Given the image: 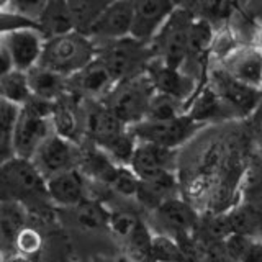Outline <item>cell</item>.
Wrapping results in <instances>:
<instances>
[{
  "mask_svg": "<svg viewBox=\"0 0 262 262\" xmlns=\"http://www.w3.org/2000/svg\"><path fill=\"white\" fill-rule=\"evenodd\" d=\"M126 128L128 126L123 125L103 102H90L89 110L84 115V135L94 146L102 147Z\"/></svg>",
  "mask_w": 262,
  "mask_h": 262,
  "instance_id": "obj_18",
  "label": "cell"
},
{
  "mask_svg": "<svg viewBox=\"0 0 262 262\" xmlns=\"http://www.w3.org/2000/svg\"><path fill=\"white\" fill-rule=\"evenodd\" d=\"M154 218L161 228L159 234L174 237L180 244L195 239L196 228L200 223L196 211L187 202L177 199V196L159 205L154 210Z\"/></svg>",
  "mask_w": 262,
  "mask_h": 262,
  "instance_id": "obj_9",
  "label": "cell"
},
{
  "mask_svg": "<svg viewBox=\"0 0 262 262\" xmlns=\"http://www.w3.org/2000/svg\"><path fill=\"white\" fill-rule=\"evenodd\" d=\"M239 262H262V239H254Z\"/></svg>",
  "mask_w": 262,
  "mask_h": 262,
  "instance_id": "obj_35",
  "label": "cell"
},
{
  "mask_svg": "<svg viewBox=\"0 0 262 262\" xmlns=\"http://www.w3.org/2000/svg\"><path fill=\"white\" fill-rule=\"evenodd\" d=\"M139 223H141V220H139V216L135 211H128V210L110 211L108 228L118 237H121V239H125V241L133 234V231L139 226Z\"/></svg>",
  "mask_w": 262,
  "mask_h": 262,
  "instance_id": "obj_33",
  "label": "cell"
},
{
  "mask_svg": "<svg viewBox=\"0 0 262 262\" xmlns=\"http://www.w3.org/2000/svg\"><path fill=\"white\" fill-rule=\"evenodd\" d=\"M98 56L95 41L82 33L72 31L68 35L46 39L45 51L39 66L53 71L59 76L71 79Z\"/></svg>",
  "mask_w": 262,
  "mask_h": 262,
  "instance_id": "obj_1",
  "label": "cell"
},
{
  "mask_svg": "<svg viewBox=\"0 0 262 262\" xmlns=\"http://www.w3.org/2000/svg\"><path fill=\"white\" fill-rule=\"evenodd\" d=\"M80 151V144H76L53 133L39 146V149L33 156L31 161L43 174V177L49 179L56 174H61V172L79 167Z\"/></svg>",
  "mask_w": 262,
  "mask_h": 262,
  "instance_id": "obj_10",
  "label": "cell"
},
{
  "mask_svg": "<svg viewBox=\"0 0 262 262\" xmlns=\"http://www.w3.org/2000/svg\"><path fill=\"white\" fill-rule=\"evenodd\" d=\"M195 21L193 13L187 5H177L169 20L159 31V35L151 43L156 59H159L169 68L184 69L187 62L188 35Z\"/></svg>",
  "mask_w": 262,
  "mask_h": 262,
  "instance_id": "obj_4",
  "label": "cell"
},
{
  "mask_svg": "<svg viewBox=\"0 0 262 262\" xmlns=\"http://www.w3.org/2000/svg\"><path fill=\"white\" fill-rule=\"evenodd\" d=\"M0 90H2L4 102L18 106H25L33 97L27 72L21 71H12L2 76V79H0Z\"/></svg>",
  "mask_w": 262,
  "mask_h": 262,
  "instance_id": "obj_28",
  "label": "cell"
},
{
  "mask_svg": "<svg viewBox=\"0 0 262 262\" xmlns=\"http://www.w3.org/2000/svg\"><path fill=\"white\" fill-rule=\"evenodd\" d=\"M74 213H76V221L82 228L97 229L100 226H108L110 211L105 210L98 202L87 199L77 208H74Z\"/></svg>",
  "mask_w": 262,
  "mask_h": 262,
  "instance_id": "obj_31",
  "label": "cell"
},
{
  "mask_svg": "<svg viewBox=\"0 0 262 262\" xmlns=\"http://www.w3.org/2000/svg\"><path fill=\"white\" fill-rule=\"evenodd\" d=\"M185 113L187 110L184 108L182 102H179L176 98L167 97V95L156 94L151 100L146 120H169V118H176Z\"/></svg>",
  "mask_w": 262,
  "mask_h": 262,
  "instance_id": "obj_32",
  "label": "cell"
},
{
  "mask_svg": "<svg viewBox=\"0 0 262 262\" xmlns=\"http://www.w3.org/2000/svg\"><path fill=\"white\" fill-rule=\"evenodd\" d=\"M49 202L57 208L74 210L87 200L85 176L79 167L69 169L61 174L46 179Z\"/></svg>",
  "mask_w": 262,
  "mask_h": 262,
  "instance_id": "obj_16",
  "label": "cell"
},
{
  "mask_svg": "<svg viewBox=\"0 0 262 262\" xmlns=\"http://www.w3.org/2000/svg\"><path fill=\"white\" fill-rule=\"evenodd\" d=\"M72 15L74 30L82 35H90L94 25L100 18V15L108 5V2H98V0H74L68 2Z\"/></svg>",
  "mask_w": 262,
  "mask_h": 262,
  "instance_id": "obj_27",
  "label": "cell"
},
{
  "mask_svg": "<svg viewBox=\"0 0 262 262\" xmlns=\"http://www.w3.org/2000/svg\"><path fill=\"white\" fill-rule=\"evenodd\" d=\"M54 133L51 117L41 113L30 105L21 106L20 118L13 136V154L15 158L33 159L39 146Z\"/></svg>",
  "mask_w": 262,
  "mask_h": 262,
  "instance_id": "obj_8",
  "label": "cell"
},
{
  "mask_svg": "<svg viewBox=\"0 0 262 262\" xmlns=\"http://www.w3.org/2000/svg\"><path fill=\"white\" fill-rule=\"evenodd\" d=\"M27 76L33 97L41 98V100L54 103L69 94V80L43 66L33 68L27 72Z\"/></svg>",
  "mask_w": 262,
  "mask_h": 262,
  "instance_id": "obj_21",
  "label": "cell"
},
{
  "mask_svg": "<svg viewBox=\"0 0 262 262\" xmlns=\"http://www.w3.org/2000/svg\"><path fill=\"white\" fill-rule=\"evenodd\" d=\"M233 234H241L251 239H262V208L251 203H243L228 211Z\"/></svg>",
  "mask_w": 262,
  "mask_h": 262,
  "instance_id": "obj_24",
  "label": "cell"
},
{
  "mask_svg": "<svg viewBox=\"0 0 262 262\" xmlns=\"http://www.w3.org/2000/svg\"><path fill=\"white\" fill-rule=\"evenodd\" d=\"M218 66L233 79L262 90V51L256 46L241 45Z\"/></svg>",
  "mask_w": 262,
  "mask_h": 262,
  "instance_id": "obj_17",
  "label": "cell"
},
{
  "mask_svg": "<svg viewBox=\"0 0 262 262\" xmlns=\"http://www.w3.org/2000/svg\"><path fill=\"white\" fill-rule=\"evenodd\" d=\"M210 87L216 92L233 118L249 117L262 100V90L233 79L218 64L210 71Z\"/></svg>",
  "mask_w": 262,
  "mask_h": 262,
  "instance_id": "obj_7",
  "label": "cell"
},
{
  "mask_svg": "<svg viewBox=\"0 0 262 262\" xmlns=\"http://www.w3.org/2000/svg\"><path fill=\"white\" fill-rule=\"evenodd\" d=\"M260 208H262V196H260Z\"/></svg>",
  "mask_w": 262,
  "mask_h": 262,
  "instance_id": "obj_37",
  "label": "cell"
},
{
  "mask_svg": "<svg viewBox=\"0 0 262 262\" xmlns=\"http://www.w3.org/2000/svg\"><path fill=\"white\" fill-rule=\"evenodd\" d=\"M98 57L118 84L125 79L144 74L154 54L149 45L139 43V41L129 36L98 46Z\"/></svg>",
  "mask_w": 262,
  "mask_h": 262,
  "instance_id": "obj_5",
  "label": "cell"
},
{
  "mask_svg": "<svg viewBox=\"0 0 262 262\" xmlns=\"http://www.w3.org/2000/svg\"><path fill=\"white\" fill-rule=\"evenodd\" d=\"M21 106L2 100L0 106V149H2V162L15 158L13 154V136L15 128L20 118Z\"/></svg>",
  "mask_w": 262,
  "mask_h": 262,
  "instance_id": "obj_29",
  "label": "cell"
},
{
  "mask_svg": "<svg viewBox=\"0 0 262 262\" xmlns=\"http://www.w3.org/2000/svg\"><path fill=\"white\" fill-rule=\"evenodd\" d=\"M28 210L18 202H2V248L4 256L15 254L18 234L28 226Z\"/></svg>",
  "mask_w": 262,
  "mask_h": 262,
  "instance_id": "obj_22",
  "label": "cell"
},
{
  "mask_svg": "<svg viewBox=\"0 0 262 262\" xmlns=\"http://www.w3.org/2000/svg\"><path fill=\"white\" fill-rule=\"evenodd\" d=\"M2 196L7 202L30 203L49 202L46 179L30 159L12 158L2 162Z\"/></svg>",
  "mask_w": 262,
  "mask_h": 262,
  "instance_id": "obj_3",
  "label": "cell"
},
{
  "mask_svg": "<svg viewBox=\"0 0 262 262\" xmlns=\"http://www.w3.org/2000/svg\"><path fill=\"white\" fill-rule=\"evenodd\" d=\"M200 126V123L185 113L169 120H144L129 129L138 143H147L176 151V147L185 144Z\"/></svg>",
  "mask_w": 262,
  "mask_h": 262,
  "instance_id": "obj_6",
  "label": "cell"
},
{
  "mask_svg": "<svg viewBox=\"0 0 262 262\" xmlns=\"http://www.w3.org/2000/svg\"><path fill=\"white\" fill-rule=\"evenodd\" d=\"M215 28L208 21L195 18L190 35H188V49H187V64L193 62L195 66H203V61L210 57L211 54V46L215 41ZM184 66V69H185Z\"/></svg>",
  "mask_w": 262,
  "mask_h": 262,
  "instance_id": "obj_25",
  "label": "cell"
},
{
  "mask_svg": "<svg viewBox=\"0 0 262 262\" xmlns=\"http://www.w3.org/2000/svg\"><path fill=\"white\" fill-rule=\"evenodd\" d=\"M43 248V237H41L38 229L33 226H27L16 237L15 243V254H21L25 257H31L38 254Z\"/></svg>",
  "mask_w": 262,
  "mask_h": 262,
  "instance_id": "obj_34",
  "label": "cell"
},
{
  "mask_svg": "<svg viewBox=\"0 0 262 262\" xmlns=\"http://www.w3.org/2000/svg\"><path fill=\"white\" fill-rule=\"evenodd\" d=\"M76 100V95L68 94L61 100L54 102L51 113V125L56 135L69 139V141L76 144H80V138L84 135V120L79 115Z\"/></svg>",
  "mask_w": 262,
  "mask_h": 262,
  "instance_id": "obj_20",
  "label": "cell"
},
{
  "mask_svg": "<svg viewBox=\"0 0 262 262\" xmlns=\"http://www.w3.org/2000/svg\"><path fill=\"white\" fill-rule=\"evenodd\" d=\"M133 13L135 2H129V0L108 2L89 36L95 41L97 48L129 38L131 27H133Z\"/></svg>",
  "mask_w": 262,
  "mask_h": 262,
  "instance_id": "obj_12",
  "label": "cell"
},
{
  "mask_svg": "<svg viewBox=\"0 0 262 262\" xmlns=\"http://www.w3.org/2000/svg\"><path fill=\"white\" fill-rule=\"evenodd\" d=\"M69 80V94L76 95L77 98H87L90 102H103L108 94L117 85V80L113 79L106 66L97 56L94 62H90L85 69Z\"/></svg>",
  "mask_w": 262,
  "mask_h": 262,
  "instance_id": "obj_15",
  "label": "cell"
},
{
  "mask_svg": "<svg viewBox=\"0 0 262 262\" xmlns=\"http://www.w3.org/2000/svg\"><path fill=\"white\" fill-rule=\"evenodd\" d=\"M146 74L151 80L156 94L172 97L182 103L188 102V98L195 95V77H192L184 69L169 68L159 59L152 57V61L146 68Z\"/></svg>",
  "mask_w": 262,
  "mask_h": 262,
  "instance_id": "obj_14",
  "label": "cell"
},
{
  "mask_svg": "<svg viewBox=\"0 0 262 262\" xmlns=\"http://www.w3.org/2000/svg\"><path fill=\"white\" fill-rule=\"evenodd\" d=\"M46 38L38 28H23L13 31H4L0 48L10 54L16 71L30 72L41 62L45 51Z\"/></svg>",
  "mask_w": 262,
  "mask_h": 262,
  "instance_id": "obj_11",
  "label": "cell"
},
{
  "mask_svg": "<svg viewBox=\"0 0 262 262\" xmlns=\"http://www.w3.org/2000/svg\"><path fill=\"white\" fill-rule=\"evenodd\" d=\"M38 25L46 39L76 31L68 2H46Z\"/></svg>",
  "mask_w": 262,
  "mask_h": 262,
  "instance_id": "obj_23",
  "label": "cell"
},
{
  "mask_svg": "<svg viewBox=\"0 0 262 262\" xmlns=\"http://www.w3.org/2000/svg\"><path fill=\"white\" fill-rule=\"evenodd\" d=\"M172 162H174L172 149L147 143H138L133 159L129 162V169L139 177V180H146L161 174V172L172 170Z\"/></svg>",
  "mask_w": 262,
  "mask_h": 262,
  "instance_id": "obj_19",
  "label": "cell"
},
{
  "mask_svg": "<svg viewBox=\"0 0 262 262\" xmlns=\"http://www.w3.org/2000/svg\"><path fill=\"white\" fill-rule=\"evenodd\" d=\"M187 115L200 125L213 118H233L231 113L228 112V108L210 85L195 95L193 105L187 110Z\"/></svg>",
  "mask_w": 262,
  "mask_h": 262,
  "instance_id": "obj_26",
  "label": "cell"
},
{
  "mask_svg": "<svg viewBox=\"0 0 262 262\" xmlns=\"http://www.w3.org/2000/svg\"><path fill=\"white\" fill-rule=\"evenodd\" d=\"M4 262H33L31 257H25L21 254H10V256H4Z\"/></svg>",
  "mask_w": 262,
  "mask_h": 262,
  "instance_id": "obj_36",
  "label": "cell"
},
{
  "mask_svg": "<svg viewBox=\"0 0 262 262\" xmlns=\"http://www.w3.org/2000/svg\"><path fill=\"white\" fill-rule=\"evenodd\" d=\"M152 241L154 234L151 229L147 228L146 223H139V226L133 231L128 239H126V248L128 254L133 262H154V254H152Z\"/></svg>",
  "mask_w": 262,
  "mask_h": 262,
  "instance_id": "obj_30",
  "label": "cell"
},
{
  "mask_svg": "<svg viewBox=\"0 0 262 262\" xmlns=\"http://www.w3.org/2000/svg\"><path fill=\"white\" fill-rule=\"evenodd\" d=\"M176 7L177 4L167 2V0H138L135 2L131 38L151 46L172 12L176 10Z\"/></svg>",
  "mask_w": 262,
  "mask_h": 262,
  "instance_id": "obj_13",
  "label": "cell"
},
{
  "mask_svg": "<svg viewBox=\"0 0 262 262\" xmlns=\"http://www.w3.org/2000/svg\"><path fill=\"white\" fill-rule=\"evenodd\" d=\"M154 95L156 90L144 72L118 82L103 103L123 125L131 128L146 120Z\"/></svg>",
  "mask_w": 262,
  "mask_h": 262,
  "instance_id": "obj_2",
  "label": "cell"
}]
</instances>
